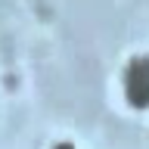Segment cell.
<instances>
[{
    "label": "cell",
    "instance_id": "obj_1",
    "mask_svg": "<svg viewBox=\"0 0 149 149\" xmlns=\"http://www.w3.org/2000/svg\"><path fill=\"white\" fill-rule=\"evenodd\" d=\"M124 93L134 109H149V56H134L124 72Z\"/></svg>",
    "mask_w": 149,
    "mask_h": 149
},
{
    "label": "cell",
    "instance_id": "obj_2",
    "mask_svg": "<svg viewBox=\"0 0 149 149\" xmlns=\"http://www.w3.org/2000/svg\"><path fill=\"white\" fill-rule=\"evenodd\" d=\"M53 149H74V146H72V143H56Z\"/></svg>",
    "mask_w": 149,
    "mask_h": 149
}]
</instances>
